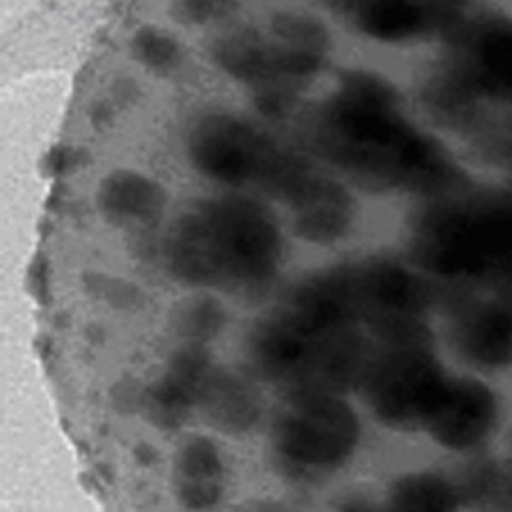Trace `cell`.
Wrapping results in <instances>:
<instances>
[{
	"label": "cell",
	"instance_id": "6da1fadb",
	"mask_svg": "<svg viewBox=\"0 0 512 512\" xmlns=\"http://www.w3.org/2000/svg\"><path fill=\"white\" fill-rule=\"evenodd\" d=\"M308 135L320 158L362 188L444 195L463 180L441 146L403 117L391 84L369 72L340 77Z\"/></svg>",
	"mask_w": 512,
	"mask_h": 512
},
{
	"label": "cell",
	"instance_id": "7a4b0ae2",
	"mask_svg": "<svg viewBox=\"0 0 512 512\" xmlns=\"http://www.w3.org/2000/svg\"><path fill=\"white\" fill-rule=\"evenodd\" d=\"M171 274L190 286L258 297L274 286L284 239L267 207L238 195L200 200L166 236Z\"/></svg>",
	"mask_w": 512,
	"mask_h": 512
},
{
	"label": "cell",
	"instance_id": "3957f363",
	"mask_svg": "<svg viewBox=\"0 0 512 512\" xmlns=\"http://www.w3.org/2000/svg\"><path fill=\"white\" fill-rule=\"evenodd\" d=\"M371 352L364 326L335 320L289 296L256 323L250 337L256 371L291 395H342L362 383Z\"/></svg>",
	"mask_w": 512,
	"mask_h": 512
},
{
	"label": "cell",
	"instance_id": "277c9868",
	"mask_svg": "<svg viewBox=\"0 0 512 512\" xmlns=\"http://www.w3.org/2000/svg\"><path fill=\"white\" fill-rule=\"evenodd\" d=\"M188 152L195 168L210 180L256 187L277 200L286 195L306 161L253 123L229 113L200 118L188 139Z\"/></svg>",
	"mask_w": 512,
	"mask_h": 512
},
{
	"label": "cell",
	"instance_id": "5b68a950",
	"mask_svg": "<svg viewBox=\"0 0 512 512\" xmlns=\"http://www.w3.org/2000/svg\"><path fill=\"white\" fill-rule=\"evenodd\" d=\"M361 439V422L342 396L292 393L272 429V446L284 472L315 480L349 461Z\"/></svg>",
	"mask_w": 512,
	"mask_h": 512
},
{
	"label": "cell",
	"instance_id": "8992f818",
	"mask_svg": "<svg viewBox=\"0 0 512 512\" xmlns=\"http://www.w3.org/2000/svg\"><path fill=\"white\" fill-rule=\"evenodd\" d=\"M446 379L424 325L383 340L361 384L373 414L388 427L408 431L422 429Z\"/></svg>",
	"mask_w": 512,
	"mask_h": 512
},
{
	"label": "cell",
	"instance_id": "52a82bcc",
	"mask_svg": "<svg viewBox=\"0 0 512 512\" xmlns=\"http://www.w3.org/2000/svg\"><path fill=\"white\" fill-rule=\"evenodd\" d=\"M325 55L256 31L224 36L214 47L217 64L236 81L255 89L258 110L272 118L291 110L296 94L325 64Z\"/></svg>",
	"mask_w": 512,
	"mask_h": 512
},
{
	"label": "cell",
	"instance_id": "ba28073f",
	"mask_svg": "<svg viewBox=\"0 0 512 512\" xmlns=\"http://www.w3.org/2000/svg\"><path fill=\"white\" fill-rule=\"evenodd\" d=\"M499 408L494 393L477 379L448 378L422 429L451 451H468L494 431Z\"/></svg>",
	"mask_w": 512,
	"mask_h": 512
},
{
	"label": "cell",
	"instance_id": "9c48e42d",
	"mask_svg": "<svg viewBox=\"0 0 512 512\" xmlns=\"http://www.w3.org/2000/svg\"><path fill=\"white\" fill-rule=\"evenodd\" d=\"M212 371V357L202 345L188 344L178 350L163 376L142 396L147 420L163 431L180 429L193 408H198Z\"/></svg>",
	"mask_w": 512,
	"mask_h": 512
},
{
	"label": "cell",
	"instance_id": "30bf717a",
	"mask_svg": "<svg viewBox=\"0 0 512 512\" xmlns=\"http://www.w3.org/2000/svg\"><path fill=\"white\" fill-rule=\"evenodd\" d=\"M451 342L473 366L499 369L512 364V306L504 301H472L451 321Z\"/></svg>",
	"mask_w": 512,
	"mask_h": 512
},
{
	"label": "cell",
	"instance_id": "8fae6325",
	"mask_svg": "<svg viewBox=\"0 0 512 512\" xmlns=\"http://www.w3.org/2000/svg\"><path fill=\"white\" fill-rule=\"evenodd\" d=\"M340 6L362 35L383 41H405L449 28L460 16V12L449 11L448 4L344 2Z\"/></svg>",
	"mask_w": 512,
	"mask_h": 512
},
{
	"label": "cell",
	"instance_id": "7c38bea8",
	"mask_svg": "<svg viewBox=\"0 0 512 512\" xmlns=\"http://www.w3.org/2000/svg\"><path fill=\"white\" fill-rule=\"evenodd\" d=\"M98 209L111 226L142 231L163 217L166 195L156 181L130 169H117L99 183Z\"/></svg>",
	"mask_w": 512,
	"mask_h": 512
},
{
	"label": "cell",
	"instance_id": "4fadbf2b",
	"mask_svg": "<svg viewBox=\"0 0 512 512\" xmlns=\"http://www.w3.org/2000/svg\"><path fill=\"white\" fill-rule=\"evenodd\" d=\"M289 210L299 238L315 245H330L349 231L354 200L342 183L320 173Z\"/></svg>",
	"mask_w": 512,
	"mask_h": 512
},
{
	"label": "cell",
	"instance_id": "5bb4252c",
	"mask_svg": "<svg viewBox=\"0 0 512 512\" xmlns=\"http://www.w3.org/2000/svg\"><path fill=\"white\" fill-rule=\"evenodd\" d=\"M173 473L178 499L190 509L212 507L221 499L224 465L216 444L207 437L192 436L183 441Z\"/></svg>",
	"mask_w": 512,
	"mask_h": 512
},
{
	"label": "cell",
	"instance_id": "9a60e30c",
	"mask_svg": "<svg viewBox=\"0 0 512 512\" xmlns=\"http://www.w3.org/2000/svg\"><path fill=\"white\" fill-rule=\"evenodd\" d=\"M198 407L214 429L226 434L250 431L260 417V400L250 384L216 367L205 384Z\"/></svg>",
	"mask_w": 512,
	"mask_h": 512
},
{
	"label": "cell",
	"instance_id": "2e32d148",
	"mask_svg": "<svg viewBox=\"0 0 512 512\" xmlns=\"http://www.w3.org/2000/svg\"><path fill=\"white\" fill-rule=\"evenodd\" d=\"M460 504L454 485L432 473L402 477L391 487L388 506L393 511L444 512Z\"/></svg>",
	"mask_w": 512,
	"mask_h": 512
},
{
	"label": "cell",
	"instance_id": "e0dca14e",
	"mask_svg": "<svg viewBox=\"0 0 512 512\" xmlns=\"http://www.w3.org/2000/svg\"><path fill=\"white\" fill-rule=\"evenodd\" d=\"M130 48L140 64L159 74L175 70L183 59V50L175 36L152 24H146L135 31L130 40Z\"/></svg>",
	"mask_w": 512,
	"mask_h": 512
},
{
	"label": "cell",
	"instance_id": "ac0fdd59",
	"mask_svg": "<svg viewBox=\"0 0 512 512\" xmlns=\"http://www.w3.org/2000/svg\"><path fill=\"white\" fill-rule=\"evenodd\" d=\"M224 323V308L209 296L192 297L175 309L176 330L193 340V344H202L216 337Z\"/></svg>",
	"mask_w": 512,
	"mask_h": 512
},
{
	"label": "cell",
	"instance_id": "d6986e66",
	"mask_svg": "<svg viewBox=\"0 0 512 512\" xmlns=\"http://www.w3.org/2000/svg\"><path fill=\"white\" fill-rule=\"evenodd\" d=\"M270 33L292 47L326 53L330 35L320 19L296 11H279L270 19Z\"/></svg>",
	"mask_w": 512,
	"mask_h": 512
},
{
	"label": "cell",
	"instance_id": "ffe728a7",
	"mask_svg": "<svg viewBox=\"0 0 512 512\" xmlns=\"http://www.w3.org/2000/svg\"><path fill=\"white\" fill-rule=\"evenodd\" d=\"M236 2H219V0H183L171 4V16L181 24H204L210 19L222 18L233 12Z\"/></svg>",
	"mask_w": 512,
	"mask_h": 512
},
{
	"label": "cell",
	"instance_id": "44dd1931",
	"mask_svg": "<svg viewBox=\"0 0 512 512\" xmlns=\"http://www.w3.org/2000/svg\"><path fill=\"white\" fill-rule=\"evenodd\" d=\"M28 287H30L31 296L36 303L41 306H47L50 301V286H48V263L45 256L36 253L28 272Z\"/></svg>",
	"mask_w": 512,
	"mask_h": 512
},
{
	"label": "cell",
	"instance_id": "7402d4cb",
	"mask_svg": "<svg viewBox=\"0 0 512 512\" xmlns=\"http://www.w3.org/2000/svg\"><path fill=\"white\" fill-rule=\"evenodd\" d=\"M74 161H76L74 152L62 149V147H57V149H53V151L48 154L47 161H45L47 173L53 176L62 175L65 169L70 168V166L74 164Z\"/></svg>",
	"mask_w": 512,
	"mask_h": 512
}]
</instances>
